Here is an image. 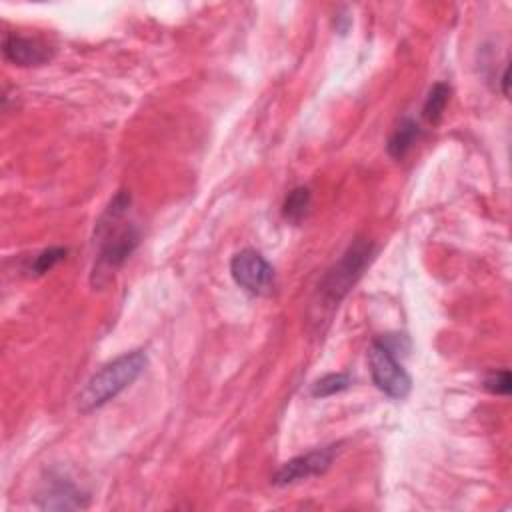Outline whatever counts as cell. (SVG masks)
I'll return each mask as SVG.
<instances>
[{
	"label": "cell",
	"mask_w": 512,
	"mask_h": 512,
	"mask_svg": "<svg viewBox=\"0 0 512 512\" xmlns=\"http://www.w3.org/2000/svg\"><path fill=\"white\" fill-rule=\"evenodd\" d=\"M336 454H338V444H330V446L314 448L306 454L294 456L274 472L272 484L288 486V484L312 478V476H320L332 466Z\"/></svg>",
	"instance_id": "cell-6"
},
{
	"label": "cell",
	"mask_w": 512,
	"mask_h": 512,
	"mask_svg": "<svg viewBox=\"0 0 512 512\" xmlns=\"http://www.w3.org/2000/svg\"><path fill=\"white\" fill-rule=\"evenodd\" d=\"M484 388L490 392V394H496V396H508L512 392V376L510 372L504 368V370H492L486 378H484Z\"/></svg>",
	"instance_id": "cell-14"
},
{
	"label": "cell",
	"mask_w": 512,
	"mask_h": 512,
	"mask_svg": "<svg viewBox=\"0 0 512 512\" xmlns=\"http://www.w3.org/2000/svg\"><path fill=\"white\" fill-rule=\"evenodd\" d=\"M230 274L240 288L254 296H268L274 290V268L254 248H244L232 256Z\"/></svg>",
	"instance_id": "cell-5"
},
{
	"label": "cell",
	"mask_w": 512,
	"mask_h": 512,
	"mask_svg": "<svg viewBox=\"0 0 512 512\" xmlns=\"http://www.w3.org/2000/svg\"><path fill=\"white\" fill-rule=\"evenodd\" d=\"M66 254H68V250L62 248V246L46 248V250H42V252L34 258V262L30 264V270H32L36 276H42V274H46L48 270H52L56 264H60V262L66 258Z\"/></svg>",
	"instance_id": "cell-13"
},
{
	"label": "cell",
	"mask_w": 512,
	"mask_h": 512,
	"mask_svg": "<svg viewBox=\"0 0 512 512\" xmlns=\"http://www.w3.org/2000/svg\"><path fill=\"white\" fill-rule=\"evenodd\" d=\"M368 366L372 382L380 392L394 400H402L410 394L412 378L404 366L396 360L394 348L382 338L374 340L368 350Z\"/></svg>",
	"instance_id": "cell-4"
},
{
	"label": "cell",
	"mask_w": 512,
	"mask_h": 512,
	"mask_svg": "<svg viewBox=\"0 0 512 512\" xmlns=\"http://www.w3.org/2000/svg\"><path fill=\"white\" fill-rule=\"evenodd\" d=\"M36 502L42 510H76L88 504V494L82 492L72 480L50 474L38 490Z\"/></svg>",
	"instance_id": "cell-7"
},
{
	"label": "cell",
	"mask_w": 512,
	"mask_h": 512,
	"mask_svg": "<svg viewBox=\"0 0 512 512\" xmlns=\"http://www.w3.org/2000/svg\"><path fill=\"white\" fill-rule=\"evenodd\" d=\"M2 54L8 62L28 68V66H42L52 60L54 50L46 42L30 36L20 34H4L2 38Z\"/></svg>",
	"instance_id": "cell-8"
},
{
	"label": "cell",
	"mask_w": 512,
	"mask_h": 512,
	"mask_svg": "<svg viewBox=\"0 0 512 512\" xmlns=\"http://www.w3.org/2000/svg\"><path fill=\"white\" fill-rule=\"evenodd\" d=\"M148 356L144 350L126 352L112 362L104 364L96 374L90 376L82 392L78 394V412L90 414L114 400L122 390H126L146 368Z\"/></svg>",
	"instance_id": "cell-3"
},
{
	"label": "cell",
	"mask_w": 512,
	"mask_h": 512,
	"mask_svg": "<svg viewBox=\"0 0 512 512\" xmlns=\"http://www.w3.org/2000/svg\"><path fill=\"white\" fill-rule=\"evenodd\" d=\"M310 202H312V194L306 186H298V188L290 190L282 204L284 218L292 224H300L310 210Z\"/></svg>",
	"instance_id": "cell-11"
},
{
	"label": "cell",
	"mask_w": 512,
	"mask_h": 512,
	"mask_svg": "<svg viewBox=\"0 0 512 512\" xmlns=\"http://www.w3.org/2000/svg\"><path fill=\"white\" fill-rule=\"evenodd\" d=\"M352 384L350 374L346 372H330L324 374L322 378H318L312 386H310V396L314 398H326V396H334L338 392L348 390Z\"/></svg>",
	"instance_id": "cell-12"
},
{
	"label": "cell",
	"mask_w": 512,
	"mask_h": 512,
	"mask_svg": "<svg viewBox=\"0 0 512 512\" xmlns=\"http://www.w3.org/2000/svg\"><path fill=\"white\" fill-rule=\"evenodd\" d=\"M374 252V244L366 238H354L350 242L338 262H334L320 278L316 286V296L310 306V322L318 326L322 322H330L332 312L370 266Z\"/></svg>",
	"instance_id": "cell-2"
},
{
	"label": "cell",
	"mask_w": 512,
	"mask_h": 512,
	"mask_svg": "<svg viewBox=\"0 0 512 512\" xmlns=\"http://www.w3.org/2000/svg\"><path fill=\"white\" fill-rule=\"evenodd\" d=\"M420 136V126L412 118H404L388 138L386 150L394 160H402Z\"/></svg>",
	"instance_id": "cell-9"
},
{
	"label": "cell",
	"mask_w": 512,
	"mask_h": 512,
	"mask_svg": "<svg viewBox=\"0 0 512 512\" xmlns=\"http://www.w3.org/2000/svg\"><path fill=\"white\" fill-rule=\"evenodd\" d=\"M500 84H502V94H504V96H508V66L502 70Z\"/></svg>",
	"instance_id": "cell-15"
},
{
	"label": "cell",
	"mask_w": 512,
	"mask_h": 512,
	"mask_svg": "<svg viewBox=\"0 0 512 512\" xmlns=\"http://www.w3.org/2000/svg\"><path fill=\"white\" fill-rule=\"evenodd\" d=\"M450 94H452V88L446 82H436L430 88V92L424 100V106H422V116L428 124L436 126L442 120V114H444L446 104L450 100Z\"/></svg>",
	"instance_id": "cell-10"
},
{
	"label": "cell",
	"mask_w": 512,
	"mask_h": 512,
	"mask_svg": "<svg viewBox=\"0 0 512 512\" xmlns=\"http://www.w3.org/2000/svg\"><path fill=\"white\" fill-rule=\"evenodd\" d=\"M128 206L130 194L126 190L116 192L96 224V240L100 250L92 268V286H104L130 258L140 242V230L134 226V222H126Z\"/></svg>",
	"instance_id": "cell-1"
}]
</instances>
